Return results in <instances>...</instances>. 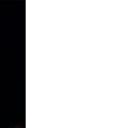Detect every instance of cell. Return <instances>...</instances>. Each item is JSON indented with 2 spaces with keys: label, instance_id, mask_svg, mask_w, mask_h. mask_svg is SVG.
<instances>
[{
  "label": "cell",
  "instance_id": "6da1fadb",
  "mask_svg": "<svg viewBox=\"0 0 128 128\" xmlns=\"http://www.w3.org/2000/svg\"><path fill=\"white\" fill-rule=\"evenodd\" d=\"M18 128V127H10V128Z\"/></svg>",
  "mask_w": 128,
  "mask_h": 128
}]
</instances>
